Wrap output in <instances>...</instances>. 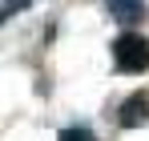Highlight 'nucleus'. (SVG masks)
<instances>
[{
    "label": "nucleus",
    "instance_id": "obj_1",
    "mask_svg": "<svg viewBox=\"0 0 149 141\" xmlns=\"http://www.w3.org/2000/svg\"><path fill=\"white\" fill-rule=\"evenodd\" d=\"M113 65L121 73H145L149 69V40L137 32H125L113 40Z\"/></svg>",
    "mask_w": 149,
    "mask_h": 141
},
{
    "label": "nucleus",
    "instance_id": "obj_2",
    "mask_svg": "<svg viewBox=\"0 0 149 141\" xmlns=\"http://www.w3.org/2000/svg\"><path fill=\"white\" fill-rule=\"evenodd\" d=\"M117 121H121L125 129H137V125H145V121H149V97H145V93H133L129 101H121V109H117Z\"/></svg>",
    "mask_w": 149,
    "mask_h": 141
},
{
    "label": "nucleus",
    "instance_id": "obj_3",
    "mask_svg": "<svg viewBox=\"0 0 149 141\" xmlns=\"http://www.w3.org/2000/svg\"><path fill=\"white\" fill-rule=\"evenodd\" d=\"M105 8L117 20H141L145 16V0H105Z\"/></svg>",
    "mask_w": 149,
    "mask_h": 141
},
{
    "label": "nucleus",
    "instance_id": "obj_4",
    "mask_svg": "<svg viewBox=\"0 0 149 141\" xmlns=\"http://www.w3.org/2000/svg\"><path fill=\"white\" fill-rule=\"evenodd\" d=\"M56 141H97L93 129H85V125H69V129H61V137Z\"/></svg>",
    "mask_w": 149,
    "mask_h": 141
},
{
    "label": "nucleus",
    "instance_id": "obj_5",
    "mask_svg": "<svg viewBox=\"0 0 149 141\" xmlns=\"http://www.w3.org/2000/svg\"><path fill=\"white\" fill-rule=\"evenodd\" d=\"M28 4H32V0H4V4H0V24L8 20V16H16V12H24Z\"/></svg>",
    "mask_w": 149,
    "mask_h": 141
}]
</instances>
